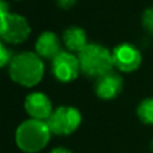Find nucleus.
Segmentation results:
<instances>
[{
	"label": "nucleus",
	"instance_id": "4468645a",
	"mask_svg": "<svg viewBox=\"0 0 153 153\" xmlns=\"http://www.w3.org/2000/svg\"><path fill=\"white\" fill-rule=\"evenodd\" d=\"M141 24H143L144 30H145L149 35L153 36V7H148L143 12V16H141Z\"/></svg>",
	"mask_w": 153,
	"mask_h": 153
},
{
	"label": "nucleus",
	"instance_id": "0eeeda50",
	"mask_svg": "<svg viewBox=\"0 0 153 153\" xmlns=\"http://www.w3.org/2000/svg\"><path fill=\"white\" fill-rule=\"evenodd\" d=\"M113 65L121 73H133L141 66V51L132 43H120L111 50Z\"/></svg>",
	"mask_w": 153,
	"mask_h": 153
},
{
	"label": "nucleus",
	"instance_id": "39448f33",
	"mask_svg": "<svg viewBox=\"0 0 153 153\" xmlns=\"http://www.w3.org/2000/svg\"><path fill=\"white\" fill-rule=\"evenodd\" d=\"M82 114L74 106H58L47 120L50 130L55 136H70L79 128Z\"/></svg>",
	"mask_w": 153,
	"mask_h": 153
},
{
	"label": "nucleus",
	"instance_id": "1a4fd4ad",
	"mask_svg": "<svg viewBox=\"0 0 153 153\" xmlns=\"http://www.w3.org/2000/svg\"><path fill=\"white\" fill-rule=\"evenodd\" d=\"M124 90V78L114 70L101 75L95 79L94 91L98 98L103 101H110L117 98Z\"/></svg>",
	"mask_w": 153,
	"mask_h": 153
},
{
	"label": "nucleus",
	"instance_id": "ddd939ff",
	"mask_svg": "<svg viewBox=\"0 0 153 153\" xmlns=\"http://www.w3.org/2000/svg\"><path fill=\"white\" fill-rule=\"evenodd\" d=\"M13 55H15V54L8 47L7 43H4L0 39V69L8 66V65L11 63V61H12Z\"/></svg>",
	"mask_w": 153,
	"mask_h": 153
},
{
	"label": "nucleus",
	"instance_id": "f03ea898",
	"mask_svg": "<svg viewBox=\"0 0 153 153\" xmlns=\"http://www.w3.org/2000/svg\"><path fill=\"white\" fill-rule=\"evenodd\" d=\"M47 121L28 118L15 130V144L24 153H38L46 148L51 140Z\"/></svg>",
	"mask_w": 153,
	"mask_h": 153
},
{
	"label": "nucleus",
	"instance_id": "a211bd4d",
	"mask_svg": "<svg viewBox=\"0 0 153 153\" xmlns=\"http://www.w3.org/2000/svg\"><path fill=\"white\" fill-rule=\"evenodd\" d=\"M151 149H152V151H153V140L151 141Z\"/></svg>",
	"mask_w": 153,
	"mask_h": 153
},
{
	"label": "nucleus",
	"instance_id": "9b49d317",
	"mask_svg": "<svg viewBox=\"0 0 153 153\" xmlns=\"http://www.w3.org/2000/svg\"><path fill=\"white\" fill-rule=\"evenodd\" d=\"M62 40H63L65 46H66L67 51L70 53H81L89 43H87V35L82 27L78 26H70L63 31L62 35Z\"/></svg>",
	"mask_w": 153,
	"mask_h": 153
},
{
	"label": "nucleus",
	"instance_id": "6e6552de",
	"mask_svg": "<svg viewBox=\"0 0 153 153\" xmlns=\"http://www.w3.org/2000/svg\"><path fill=\"white\" fill-rule=\"evenodd\" d=\"M24 110L30 118L47 121L53 114V102L47 94L42 91H32L24 98Z\"/></svg>",
	"mask_w": 153,
	"mask_h": 153
},
{
	"label": "nucleus",
	"instance_id": "dca6fc26",
	"mask_svg": "<svg viewBox=\"0 0 153 153\" xmlns=\"http://www.w3.org/2000/svg\"><path fill=\"white\" fill-rule=\"evenodd\" d=\"M10 12V3L7 0H0V18H3L4 15H7Z\"/></svg>",
	"mask_w": 153,
	"mask_h": 153
},
{
	"label": "nucleus",
	"instance_id": "f8f14e48",
	"mask_svg": "<svg viewBox=\"0 0 153 153\" xmlns=\"http://www.w3.org/2000/svg\"><path fill=\"white\" fill-rule=\"evenodd\" d=\"M137 117L143 124L153 125V97L144 98L137 106Z\"/></svg>",
	"mask_w": 153,
	"mask_h": 153
},
{
	"label": "nucleus",
	"instance_id": "2eb2a0df",
	"mask_svg": "<svg viewBox=\"0 0 153 153\" xmlns=\"http://www.w3.org/2000/svg\"><path fill=\"white\" fill-rule=\"evenodd\" d=\"M55 1H56V5H58L61 10L67 11V10H70V8L74 7L78 0H55Z\"/></svg>",
	"mask_w": 153,
	"mask_h": 153
},
{
	"label": "nucleus",
	"instance_id": "423d86ee",
	"mask_svg": "<svg viewBox=\"0 0 153 153\" xmlns=\"http://www.w3.org/2000/svg\"><path fill=\"white\" fill-rule=\"evenodd\" d=\"M51 73L56 81L62 83H69L78 78L81 74V65L78 55L74 53L62 50L51 61Z\"/></svg>",
	"mask_w": 153,
	"mask_h": 153
},
{
	"label": "nucleus",
	"instance_id": "7ed1b4c3",
	"mask_svg": "<svg viewBox=\"0 0 153 153\" xmlns=\"http://www.w3.org/2000/svg\"><path fill=\"white\" fill-rule=\"evenodd\" d=\"M81 65V73L87 78H100L114 67L111 51L100 43H89L76 54Z\"/></svg>",
	"mask_w": 153,
	"mask_h": 153
},
{
	"label": "nucleus",
	"instance_id": "f257e3e1",
	"mask_svg": "<svg viewBox=\"0 0 153 153\" xmlns=\"http://www.w3.org/2000/svg\"><path fill=\"white\" fill-rule=\"evenodd\" d=\"M8 74L15 83L23 87H35L45 76L43 59L32 51L15 54L8 65Z\"/></svg>",
	"mask_w": 153,
	"mask_h": 153
},
{
	"label": "nucleus",
	"instance_id": "f3484780",
	"mask_svg": "<svg viewBox=\"0 0 153 153\" xmlns=\"http://www.w3.org/2000/svg\"><path fill=\"white\" fill-rule=\"evenodd\" d=\"M50 153H73V152L70 151V149L65 148V146H56V148H54Z\"/></svg>",
	"mask_w": 153,
	"mask_h": 153
},
{
	"label": "nucleus",
	"instance_id": "9d476101",
	"mask_svg": "<svg viewBox=\"0 0 153 153\" xmlns=\"http://www.w3.org/2000/svg\"><path fill=\"white\" fill-rule=\"evenodd\" d=\"M62 51V42L53 31H45L38 36L35 42V53L42 59L53 61Z\"/></svg>",
	"mask_w": 153,
	"mask_h": 153
},
{
	"label": "nucleus",
	"instance_id": "20e7f679",
	"mask_svg": "<svg viewBox=\"0 0 153 153\" xmlns=\"http://www.w3.org/2000/svg\"><path fill=\"white\" fill-rule=\"evenodd\" d=\"M31 35V26L23 15L10 12L0 18V39L7 45H22Z\"/></svg>",
	"mask_w": 153,
	"mask_h": 153
}]
</instances>
